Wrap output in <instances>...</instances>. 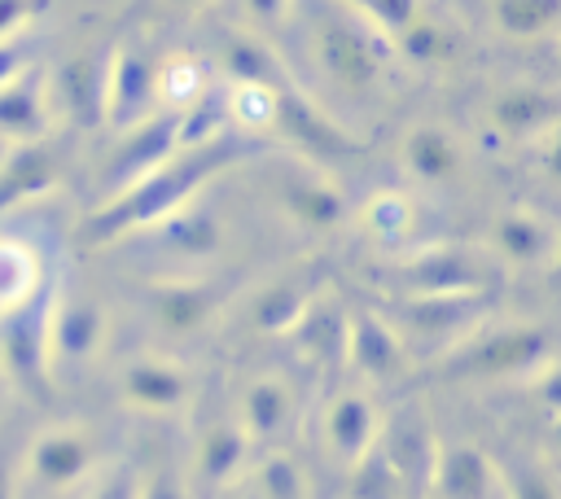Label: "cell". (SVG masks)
Segmentation results:
<instances>
[{
	"instance_id": "obj_20",
	"label": "cell",
	"mask_w": 561,
	"mask_h": 499,
	"mask_svg": "<svg viewBox=\"0 0 561 499\" xmlns=\"http://www.w3.org/2000/svg\"><path fill=\"white\" fill-rule=\"evenodd\" d=\"M9 363L22 376H39L44 372V328H39V320L31 311L18 315V324L9 328Z\"/></svg>"
},
{
	"instance_id": "obj_17",
	"label": "cell",
	"mask_w": 561,
	"mask_h": 499,
	"mask_svg": "<svg viewBox=\"0 0 561 499\" xmlns=\"http://www.w3.org/2000/svg\"><path fill=\"white\" fill-rule=\"evenodd\" d=\"M408 162H412L416 175H425V179H443V175L456 171V144H451L443 131H434V127L412 131V140H408Z\"/></svg>"
},
{
	"instance_id": "obj_6",
	"label": "cell",
	"mask_w": 561,
	"mask_h": 499,
	"mask_svg": "<svg viewBox=\"0 0 561 499\" xmlns=\"http://www.w3.org/2000/svg\"><path fill=\"white\" fill-rule=\"evenodd\" d=\"M149 302H153V315H158L167 328L188 333V328H197V324L215 311L219 289H210V285H162V289H153Z\"/></svg>"
},
{
	"instance_id": "obj_37",
	"label": "cell",
	"mask_w": 561,
	"mask_h": 499,
	"mask_svg": "<svg viewBox=\"0 0 561 499\" xmlns=\"http://www.w3.org/2000/svg\"><path fill=\"white\" fill-rule=\"evenodd\" d=\"M0 499H9V464L0 460Z\"/></svg>"
},
{
	"instance_id": "obj_36",
	"label": "cell",
	"mask_w": 561,
	"mask_h": 499,
	"mask_svg": "<svg viewBox=\"0 0 561 499\" xmlns=\"http://www.w3.org/2000/svg\"><path fill=\"white\" fill-rule=\"evenodd\" d=\"M18 18H26V9H22V4H0V35H4V26H13Z\"/></svg>"
},
{
	"instance_id": "obj_1",
	"label": "cell",
	"mask_w": 561,
	"mask_h": 499,
	"mask_svg": "<svg viewBox=\"0 0 561 499\" xmlns=\"http://www.w3.org/2000/svg\"><path fill=\"white\" fill-rule=\"evenodd\" d=\"M232 158V144L228 140H215V149H202V153H193V158H184V162H175V166H162V171H153L145 184H136L118 206H110L105 214H96V223H92V232L96 236H105V232H123V228H136V223H149V219H158V214H167L171 206H180L215 166H224Z\"/></svg>"
},
{
	"instance_id": "obj_12",
	"label": "cell",
	"mask_w": 561,
	"mask_h": 499,
	"mask_svg": "<svg viewBox=\"0 0 561 499\" xmlns=\"http://www.w3.org/2000/svg\"><path fill=\"white\" fill-rule=\"evenodd\" d=\"M101 333V311L92 302H66L57 324H53V346L66 355V359H83L92 350Z\"/></svg>"
},
{
	"instance_id": "obj_18",
	"label": "cell",
	"mask_w": 561,
	"mask_h": 499,
	"mask_svg": "<svg viewBox=\"0 0 561 499\" xmlns=\"http://www.w3.org/2000/svg\"><path fill=\"white\" fill-rule=\"evenodd\" d=\"M61 83H66V101H70L83 118L105 114V74H101L92 61H70V66L61 70Z\"/></svg>"
},
{
	"instance_id": "obj_30",
	"label": "cell",
	"mask_w": 561,
	"mask_h": 499,
	"mask_svg": "<svg viewBox=\"0 0 561 499\" xmlns=\"http://www.w3.org/2000/svg\"><path fill=\"white\" fill-rule=\"evenodd\" d=\"M228 61H232V70L245 79V83H259V88H267V79H272V70H267V57L254 48V44H232V53H228Z\"/></svg>"
},
{
	"instance_id": "obj_2",
	"label": "cell",
	"mask_w": 561,
	"mask_h": 499,
	"mask_svg": "<svg viewBox=\"0 0 561 499\" xmlns=\"http://www.w3.org/2000/svg\"><path fill=\"white\" fill-rule=\"evenodd\" d=\"M320 61L324 70L337 79V83H351V88H364L377 79L381 70V53H377V39L346 22V18H329L320 26Z\"/></svg>"
},
{
	"instance_id": "obj_15",
	"label": "cell",
	"mask_w": 561,
	"mask_h": 499,
	"mask_svg": "<svg viewBox=\"0 0 561 499\" xmlns=\"http://www.w3.org/2000/svg\"><path fill=\"white\" fill-rule=\"evenodd\" d=\"M346 346H351V355L364 372H390L394 368V341L373 315L355 320V333H346Z\"/></svg>"
},
{
	"instance_id": "obj_5",
	"label": "cell",
	"mask_w": 561,
	"mask_h": 499,
	"mask_svg": "<svg viewBox=\"0 0 561 499\" xmlns=\"http://www.w3.org/2000/svg\"><path fill=\"white\" fill-rule=\"evenodd\" d=\"M149 88H153L149 66H145L140 57L123 53V57L114 61L110 79H105V114H110L114 123H136V114H140L145 101H149Z\"/></svg>"
},
{
	"instance_id": "obj_26",
	"label": "cell",
	"mask_w": 561,
	"mask_h": 499,
	"mask_svg": "<svg viewBox=\"0 0 561 499\" xmlns=\"http://www.w3.org/2000/svg\"><path fill=\"white\" fill-rule=\"evenodd\" d=\"M302 311H307L302 289H298V285H280V289H272V293L259 302V324H263V328H285V324H294Z\"/></svg>"
},
{
	"instance_id": "obj_8",
	"label": "cell",
	"mask_w": 561,
	"mask_h": 499,
	"mask_svg": "<svg viewBox=\"0 0 561 499\" xmlns=\"http://www.w3.org/2000/svg\"><path fill=\"white\" fill-rule=\"evenodd\" d=\"M438 486L447 499H486L491 490V464L478 446H451L438 460Z\"/></svg>"
},
{
	"instance_id": "obj_25",
	"label": "cell",
	"mask_w": 561,
	"mask_h": 499,
	"mask_svg": "<svg viewBox=\"0 0 561 499\" xmlns=\"http://www.w3.org/2000/svg\"><path fill=\"white\" fill-rule=\"evenodd\" d=\"M228 109H232V114H237L245 127H267V123H272V114H276V96H272V88L241 83V88L232 92Z\"/></svg>"
},
{
	"instance_id": "obj_7",
	"label": "cell",
	"mask_w": 561,
	"mask_h": 499,
	"mask_svg": "<svg viewBox=\"0 0 561 499\" xmlns=\"http://www.w3.org/2000/svg\"><path fill=\"white\" fill-rule=\"evenodd\" d=\"M88 455H92V451H88V442H83L79 433H48V438L35 442L31 464H35V477H39V481L66 486V481L83 477Z\"/></svg>"
},
{
	"instance_id": "obj_21",
	"label": "cell",
	"mask_w": 561,
	"mask_h": 499,
	"mask_svg": "<svg viewBox=\"0 0 561 499\" xmlns=\"http://www.w3.org/2000/svg\"><path fill=\"white\" fill-rule=\"evenodd\" d=\"M241 451H245V438H241V429H232V425H219L206 442H202V477L206 481H224L237 464H241Z\"/></svg>"
},
{
	"instance_id": "obj_24",
	"label": "cell",
	"mask_w": 561,
	"mask_h": 499,
	"mask_svg": "<svg viewBox=\"0 0 561 499\" xmlns=\"http://www.w3.org/2000/svg\"><path fill=\"white\" fill-rule=\"evenodd\" d=\"M215 241H219V228H215V219L202 214V210L180 214V219L171 223V245L184 250V254H210Z\"/></svg>"
},
{
	"instance_id": "obj_13",
	"label": "cell",
	"mask_w": 561,
	"mask_h": 499,
	"mask_svg": "<svg viewBox=\"0 0 561 499\" xmlns=\"http://www.w3.org/2000/svg\"><path fill=\"white\" fill-rule=\"evenodd\" d=\"M0 131H9V136L39 131V88L26 74L0 83Z\"/></svg>"
},
{
	"instance_id": "obj_9",
	"label": "cell",
	"mask_w": 561,
	"mask_h": 499,
	"mask_svg": "<svg viewBox=\"0 0 561 499\" xmlns=\"http://www.w3.org/2000/svg\"><path fill=\"white\" fill-rule=\"evenodd\" d=\"M48 179H53V153H48L44 144L18 149V153L0 166V210H9V206H18L22 197L39 193Z\"/></svg>"
},
{
	"instance_id": "obj_32",
	"label": "cell",
	"mask_w": 561,
	"mask_h": 499,
	"mask_svg": "<svg viewBox=\"0 0 561 499\" xmlns=\"http://www.w3.org/2000/svg\"><path fill=\"white\" fill-rule=\"evenodd\" d=\"M403 219H408V210H403V201H399V197H381V201L373 206V223H377L381 232L403 228Z\"/></svg>"
},
{
	"instance_id": "obj_35",
	"label": "cell",
	"mask_w": 561,
	"mask_h": 499,
	"mask_svg": "<svg viewBox=\"0 0 561 499\" xmlns=\"http://www.w3.org/2000/svg\"><path fill=\"white\" fill-rule=\"evenodd\" d=\"M136 499H180V495H175V486H171L167 477H153V481H149V486L136 495Z\"/></svg>"
},
{
	"instance_id": "obj_34",
	"label": "cell",
	"mask_w": 561,
	"mask_h": 499,
	"mask_svg": "<svg viewBox=\"0 0 561 499\" xmlns=\"http://www.w3.org/2000/svg\"><path fill=\"white\" fill-rule=\"evenodd\" d=\"M136 495H140L136 477H131V473H118V477H114V481H110V486H105L96 499H136Z\"/></svg>"
},
{
	"instance_id": "obj_27",
	"label": "cell",
	"mask_w": 561,
	"mask_h": 499,
	"mask_svg": "<svg viewBox=\"0 0 561 499\" xmlns=\"http://www.w3.org/2000/svg\"><path fill=\"white\" fill-rule=\"evenodd\" d=\"M495 241H500V250H508L513 258H535V254L543 250V232H539L526 214L504 219V223L495 228Z\"/></svg>"
},
{
	"instance_id": "obj_31",
	"label": "cell",
	"mask_w": 561,
	"mask_h": 499,
	"mask_svg": "<svg viewBox=\"0 0 561 499\" xmlns=\"http://www.w3.org/2000/svg\"><path fill=\"white\" fill-rule=\"evenodd\" d=\"M399 39H403V48L412 53V57H421V61H430L434 53H438V31L434 26H416V22H408L403 31H399Z\"/></svg>"
},
{
	"instance_id": "obj_28",
	"label": "cell",
	"mask_w": 561,
	"mask_h": 499,
	"mask_svg": "<svg viewBox=\"0 0 561 499\" xmlns=\"http://www.w3.org/2000/svg\"><path fill=\"white\" fill-rule=\"evenodd\" d=\"M495 114H500V123H504V127L522 131V127H535L539 118H548V114H552V105H548L543 96H504Z\"/></svg>"
},
{
	"instance_id": "obj_4",
	"label": "cell",
	"mask_w": 561,
	"mask_h": 499,
	"mask_svg": "<svg viewBox=\"0 0 561 499\" xmlns=\"http://www.w3.org/2000/svg\"><path fill=\"white\" fill-rule=\"evenodd\" d=\"M272 96H276V114H272V118H276L289 136H298L307 149H316V153H346V149H351V140H346L342 131H333V127H329L302 96L280 92V88H276Z\"/></svg>"
},
{
	"instance_id": "obj_33",
	"label": "cell",
	"mask_w": 561,
	"mask_h": 499,
	"mask_svg": "<svg viewBox=\"0 0 561 499\" xmlns=\"http://www.w3.org/2000/svg\"><path fill=\"white\" fill-rule=\"evenodd\" d=\"M517 499H557V490H552L539 473H526V477L517 481Z\"/></svg>"
},
{
	"instance_id": "obj_14",
	"label": "cell",
	"mask_w": 561,
	"mask_h": 499,
	"mask_svg": "<svg viewBox=\"0 0 561 499\" xmlns=\"http://www.w3.org/2000/svg\"><path fill=\"white\" fill-rule=\"evenodd\" d=\"M329 438H333V446L342 455H359L368 446V438H373V411H368V403L364 398H342L333 407V416H329Z\"/></svg>"
},
{
	"instance_id": "obj_29",
	"label": "cell",
	"mask_w": 561,
	"mask_h": 499,
	"mask_svg": "<svg viewBox=\"0 0 561 499\" xmlns=\"http://www.w3.org/2000/svg\"><path fill=\"white\" fill-rule=\"evenodd\" d=\"M167 96L175 105H193L202 96V70H197V61H175L167 70Z\"/></svg>"
},
{
	"instance_id": "obj_3",
	"label": "cell",
	"mask_w": 561,
	"mask_h": 499,
	"mask_svg": "<svg viewBox=\"0 0 561 499\" xmlns=\"http://www.w3.org/2000/svg\"><path fill=\"white\" fill-rule=\"evenodd\" d=\"M175 136H180V118H175V114H162V118L145 123V127L127 140V149L118 153L114 179L127 184V179H136L140 171H149V175L162 171V166H167V153H171V144H175Z\"/></svg>"
},
{
	"instance_id": "obj_16",
	"label": "cell",
	"mask_w": 561,
	"mask_h": 499,
	"mask_svg": "<svg viewBox=\"0 0 561 499\" xmlns=\"http://www.w3.org/2000/svg\"><path fill=\"white\" fill-rule=\"evenodd\" d=\"M31 285H35V254L26 245L0 236V306L26 302Z\"/></svg>"
},
{
	"instance_id": "obj_23",
	"label": "cell",
	"mask_w": 561,
	"mask_h": 499,
	"mask_svg": "<svg viewBox=\"0 0 561 499\" xmlns=\"http://www.w3.org/2000/svg\"><path fill=\"white\" fill-rule=\"evenodd\" d=\"M280 420H285V390L272 385V381H259V385L245 394V425H250L259 438H267V433L280 429Z\"/></svg>"
},
{
	"instance_id": "obj_11",
	"label": "cell",
	"mask_w": 561,
	"mask_h": 499,
	"mask_svg": "<svg viewBox=\"0 0 561 499\" xmlns=\"http://www.w3.org/2000/svg\"><path fill=\"white\" fill-rule=\"evenodd\" d=\"M123 390L140 407H175V403H184L188 381H184V372H175L167 363H136L123 376Z\"/></svg>"
},
{
	"instance_id": "obj_22",
	"label": "cell",
	"mask_w": 561,
	"mask_h": 499,
	"mask_svg": "<svg viewBox=\"0 0 561 499\" xmlns=\"http://www.w3.org/2000/svg\"><path fill=\"white\" fill-rule=\"evenodd\" d=\"M495 18L504 22L508 35H539L543 26H552L561 18V4L557 0H513V4H500Z\"/></svg>"
},
{
	"instance_id": "obj_10",
	"label": "cell",
	"mask_w": 561,
	"mask_h": 499,
	"mask_svg": "<svg viewBox=\"0 0 561 499\" xmlns=\"http://www.w3.org/2000/svg\"><path fill=\"white\" fill-rule=\"evenodd\" d=\"M539 355H543V333H500V337L482 341L469 359H460V368L465 372H508V368H526Z\"/></svg>"
},
{
	"instance_id": "obj_19",
	"label": "cell",
	"mask_w": 561,
	"mask_h": 499,
	"mask_svg": "<svg viewBox=\"0 0 561 499\" xmlns=\"http://www.w3.org/2000/svg\"><path fill=\"white\" fill-rule=\"evenodd\" d=\"M285 201L294 214H302L307 223H333L342 214V201L333 188L316 184V179H289L285 184Z\"/></svg>"
}]
</instances>
